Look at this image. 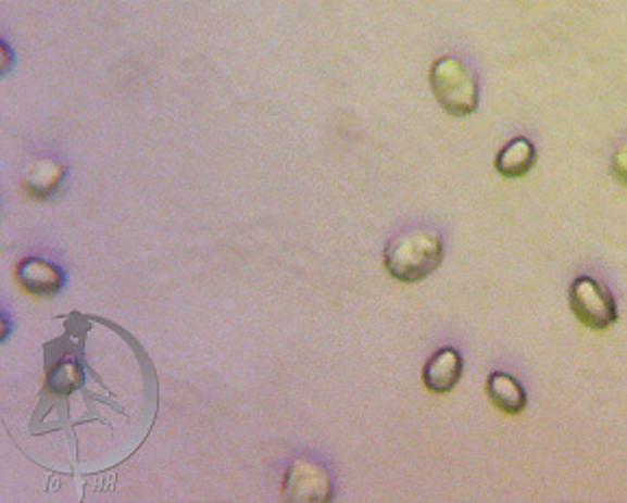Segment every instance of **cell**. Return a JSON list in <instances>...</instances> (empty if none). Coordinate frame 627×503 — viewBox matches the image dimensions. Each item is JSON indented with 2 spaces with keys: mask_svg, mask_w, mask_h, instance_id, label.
I'll use <instances>...</instances> for the list:
<instances>
[{
  "mask_svg": "<svg viewBox=\"0 0 627 503\" xmlns=\"http://www.w3.org/2000/svg\"><path fill=\"white\" fill-rule=\"evenodd\" d=\"M442 251V236L436 229L412 227L386 244L384 266L397 281L416 284L440 266Z\"/></svg>",
  "mask_w": 627,
  "mask_h": 503,
  "instance_id": "obj_1",
  "label": "cell"
},
{
  "mask_svg": "<svg viewBox=\"0 0 627 503\" xmlns=\"http://www.w3.org/2000/svg\"><path fill=\"white\" fill-rule=\"evenodd\" d=\"M429 84L436 101L447 114L464 118L477 110L479 84L475 73L460 58L444 55L434 62Z\"/></svg>",
  "mask_w": 627,
  "mask_h": 503,
  "instance_id": "obj_2",
  "label": "cell"
},
{
  "mask_svg": "<svg viewBox=\"0 0 627 503\" xmlns=\"http://www.w3.org/2000/svg\"><path fill=\"white\" fill-rule=\"evenodd\" d=\"M573 314L581 325L603 331L616 323V303L607 288L592 277H577L568 292Z\"/></svg>",
  "mask_w": 627,
  "mask_h": 503,
  "instance_id": "obj_3",
  "label": "cell"
},
{
  "mask_svg": "<svg viewBox=\"0 0 627 503\" xmlns=\"http://www.w3.org/2000/svg\"><path fill=\"white\" fill-rule=\"evenodd\" d=\"M284 496L292 503H327L334 494V481L321 462L312 457H297L286 468Z\"/></svg>",
  "mask_w": 627,
  "mask_h": 503,
  "instance_id": "obj_4",
  "label": "cell"
},
{
  "mask_svg": "<svg viewBox=\"0 0 627 503\" xmlns=\"http://www.w3.org/2000/svg\"><path fill=\"white\" fill-rule=\"evenodd\" d=\"M18 279L23 288L36 297H53L64 288V273L40 257H25L18 264Z\"/></svg>",
  "mask_w": 627,
  "mask_h": 503,
  "instance_id": "obj_5",
  "label": "cell"
},
{
  "mask_svg": "<svg viewBox=\"0 0 627 503\" xmlns=\"http://www.w3.org/2000/svg\"><path fill=\"white\" fill-rule=\"evenodd\" d=\"M462 368L464 362L455 349H440L427 360L423 368V383L431 392H449L457 386Z\"/></svg>",
  "mask_w": 627,
  "mask_h": 503,
  "instance_id": "obj_6",
  "label": "cell"
},
{
  "mask_svg": "<svg viewBox=\"0 0 627 503\" xmlns=\"http://www.w3.org/2000/svg\"><path fill=\"white\" fill-rule=\"evenodd\" d=\"M536 164V147L527 138H514L507 147H503L494 160V168L499 175L507 179H518L527 175Z\"/></svg>",
  "mask_w": 627,
  "mask_h": 503,
  "instance_id": "obj_7",
  "label": "cell"
},
{
  "mask_svg": "<svg viewBox=\"0 0 627 503\" xmlns=\"http://www.w3.org/2000/svg\"><path fill=\"white\" fill-rule=\"evenodd\" d=\"M490 401L505 414H521L527 405V394L523 386L507 373H492L488 379Z\"/></svg>",
  "mask_w": 627,
  "mask_h": 503,
  "instance_id": "obj_8",
  "label": "cell"
},
{
  "mask_svg": "<svg viewBox=\"0 0 627 503\" xmlns=\"http://www.w3.org/2000/svg\"><path fill=\"white\" fill-rule=\"evenodd\" d=\"M64 179V166L55 160H40L32 166L25 186L34 197H49Z\"/></svg>",
  "mask_w": 627,
  "mask_h": 503,
  "instance_id": "obj_9",
  "label": "cell"
},
{
  "mask_svg": "<svg viewBox=\"0 0 627 503\" xmlns=\"http://www.w3.org/2000/svg\"><path fill=\"white\" fill-rule=\"evenodd\" d=\"M610 173L620 186H627V144H620L614 151V155L610 160Z\"/></svg>",
  "mask_w": 627,
  "mask_h": 503,
  "instance_id": "obj_10",
  "label": "cell"
}]
</instances>
